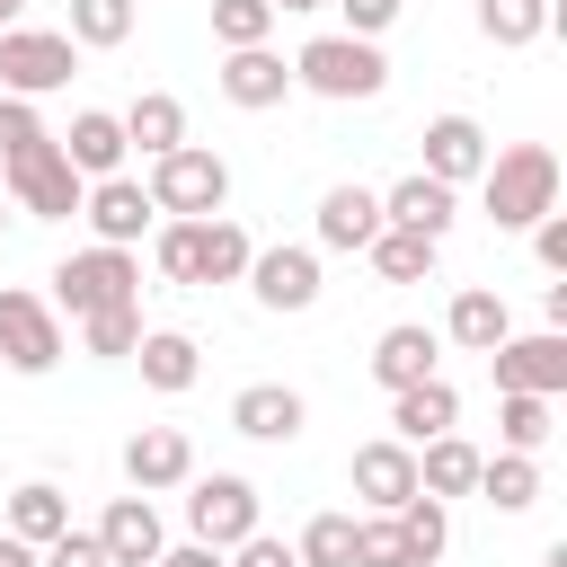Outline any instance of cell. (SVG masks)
Segmentation results:
<instances>
[{
    "mask_svg": "<svg viewBox=\"0 0 567 567\" xmlns=\"http://www.w3.org/2000/svg\"><path fill=\"white\" fill-rule=\"evenodd\" d=\"M478 204H487L496 230H532V221L558 204V151H549V142L487 151V168H478Z\"/></svg>",
    "mask_w": 567,
    "mask_h": 567,
    "instance_id": "cell-1",
    "label": "cell"
},
{
    "mask_svg": "<svg viewBox=\"0 0 567 567\" xmlns=\"http://www.w3.org/2000/svg\"><path fill=\"white\" fill-rule=\"evenodd\" d=\"M292 89L354 106V97H381V89H390V62H381L372 35H310V44L292 53Z\"/></svg>",
    "mask_w": 567,
    "mask_h": 567,
    "instance_id": "cell-2",
    "label": "cell"
},
{
    "mask_svg": "<svg viewBox=\"0 0 567 567\" xmlns=\"http://www.w3.org/2000/svg\"><path fill=\"white\" fill-rule=\"evenodd\" d=\"M151 204L168 213V221H204V213H221L230 204V159L221 151H204V142H177V151H159L151 159Z\"/></svg>",
    "mask_w": 567,
    "mask_h": 567,
    "instance_id": "cell-3",
    "label": "cell"
},
{
    "mask_svg": "<svg viewBox=\"0 0 567 567\" xmlns=\"http://www.w3.org/2000/svg\"><path fill=\"white\" fill-rule=\"evenodd\" d=\"M0 177H9V195H18L35 221H71V213H80V195H89V177L62 159V142H53V133H35L27 151H9V159H0Z\"/></svg>",
    "mask_w": 567,
    "mask_h": 567,
    "instance_id": "cell-4",
    "label": "cell"
},
{
    "mask_svg": "<svg viewBox=\"0 0 567 567\" xmlns=\"http://www.w3.org/2000/svg\"><path fill=\"white\" fill-rule=\"evenodd\" d=\"M53 301L71 310V319H89V310H115V301H142V266H133V248H80V257H62L53 266Z\"/></svg>",
    "mask_w": 567,
    "mask_h": 567,
    "instance_id": "cell-5",
    "label": "cell"
},
{
    "mask_svg": "<svg viewBox=\"0 0 567 567\" xmlns=\"http://www.w3.org/2000/svg\"><path fill=\"white\" fill-rule=\"evenodd\" d=\"M71 71H80L71 35H53V27H0V89L9 97H53V89H71Z\"/></svg>",
    "mask_w": 567,
    "mask_h": 567,
    "instance_id": "cell-6",
    "label": "cell"
},
{
    "mask_svg": "<svg viewBox=\"0 0 567 567\" xmlns=\"http://www.w3.org/2000/svg\"><path fill=\"white\" fill-rule=\"evenodd\" d=\"M0 363H9V372H27V381L62 363V319H53V301H44V292L0 284Z\"/></svg>",
    "mask_w": 567,
    "mask_h": 567,
    "instance_id": "cell-7",
    "label": "cell"
},
{
    "mask_svg": "<svg viewBox=\"0 0 567 567\" xmlns=\"http://www.w3.org/2000/svg\"><path fill=\"white\" fill-rule=\"evenodd\" d=\"M487 372H496V390H540V399H558V390H567V328L496 337V346H487Z\"/></svg>",
    "mask_w": 567,
    "mask_h": 567,
    "instance_id": "cell-8",
    "label": "cell"
},
{
    "mask_svg": "<svg viewBox=\"0 0 567 567\" xmlns=\"http://www.w3.org/2000/svg\"><path fill=\"white\" fill-rule=\"evenodd\" d=\"M186 532H195V540H213V549H239V540L257 532V487H248V478H230V470L195 478V496H186Z\"/></svg>",
    "mask_w": 567,
    "mask_h": 567,
    "instance_id": "cell-9",
    "label": "cell"
},
{
    "mask_svg": "<svg viewBox=\"0 0 567 567\" xmlns=\"http://www.w3.org/2000/svg\"><path fill=\"white\" fill-rule=\"evenodd\" d=\"M80 213H89V230H97L106 248H133V239L151 230V213H159V204H151V186H142V177H124V168H115V177H97V186L80 195Z\"/></svg>",
    "mask_w": 567,
    "mask_h": 567,
    "instance_id": "cell-10",
    "label": "cell"
},
{
    "mask_svg": "<svg viewBox=\"0 0 567 567\" xmlns=\"http://www.w3.org/2000/svg\"><path fill=\"white\" fill-rule=\"evenodd\" d=\"M248 230L230 221V213H204V221H186V284H239L248 275Z\"/></svg>",
    "mask_w": 567,
    "mask_h": 567,
    "instance_id": "cell-11",
    "label": "cell"
},
{
    "mask_svg": "<svg viewBox=\"0 0 567 567\" xmlns=\"http://www.w3.org/2000/svg\"><path fill=\"white\" fill-rule=\"evenodd\" d=\"M248 292L266 310H310L319 301V248H257L248 257Z\"/></svg>",
    "mask_w": 567,
    "mask_h": 567,
    "instance_id": "cell-12",
    "label": "cell"
},
{
    "mask_svg": "<svg viewBox=\"0 0 567 567\" xmlns=\"http://www.w3.org/2000/svg\"><path fill=\"white\" fill-rule=\"evenodd\" d=\"M354 496H363L372 514H399V505L416 496V443H399V434L363 443V452H354Z\"/></svg>",
    "mask_w": 567,
    "mask_h": 567,
    "instance_id": "cell-13",
    "label": "cell"
},
{
    "mask_svg": "<svg viewBox=\"0 0 567 567\" xmlns=\"http://www.w3.org/2000/svg\"><path fill=\"white\" fill-rule=\"evenodd\" d=\"M124 478H133L142 496H159V487H186V478H195V443H186L177 425H142V434L124 443Z\"/></svg>",
    "mask_w": 567,
    "mask_h": 567,
    "instance_id": "cell-14",
    "label": "cell"
},
{
    "mask_svg": "<svg viewBox=\"0 0 567 567\" xmlns=\"http://www.w3.org/2000/svg\"><path fill=\"white\" fill-rule=\"evenodd\" d=\"M97 549H106V567H151V558L168 549V532H159V514H151V496H142V487L106 505V523H97Z\"/></svg>",
    "mask_w": 567,
    "mask_h": 567,
    "instance_id": "cell-15",
    "label": "cell"
},
{
    "mask_svg": "<svg viewBox=\"0 0 567 567\" xmlns=\"http://www.w3.org/2000/svg\"><path fill=\"white\" fill-rule=\"evenodd\" d=\"M221 97L248 106V115H257V106H284V97H292V62H284L275 44H239V53L221 62Z\"/></svg>",
    "mask_w": 567,
    "mask_h": 567,
    "instance_id": "cell-16",
    "label": "cell"
},
{
    "mask_svg": "<svg viewBox=\"0 0 567 567\" xmlns=\"http://www.w3.org/2000/svg\"><path fill=\"white\" fill-rule=\"evenodd\" d=\"M301 390H284V381H248L239 399H230V425L248 434V443H292L301 434Z\"/></svg>",
    "mask_w": 567,
    "mask_h": 567,
    "instance_id": "cell-17",
    "label": "cell"
},
{
    "mask_svg": "<svg viewBox=\"0 0 567 567\" xmlns=\"http://www.w3.org/2000/svg\"><path fill=\"white\" fill-rule=\"evenodd\" d=\"M478 168H487V133H478L470 115H434V124H425V177L470 186Z\"/></svg>",
    "mask_w": 567,
    "mask_h": 567,
    "instance_id": "cell-18",
    "label": "cell"
},
{
    "mask_svg": "<svg viewBox=\"0 0 567 567\" xmlns=\"http://www.w3.org/2000/svg\"><path fill=\"white\" fill-rule=\"evenodd\" d=\"M452 416H461V390H452L443 372H425V381H408V390H390V425H399V443H425V434H452Z\"/></svg>",
    "mask_w": 567,
    "mask_h": 567,
    "instance_id": "cell-19",
    "label": "cell"
},
{
    "mask_svg": "<svg viewBox=\"0 0 567 567\" xmlns=\"http://www.w3.org/2000/svg\"><path fill=\"white\" fill-rule=\"evenodd\" d=\"M133 363H142V381L151 390H195V372H204V346L186 337V328H142V346H133Z\"/></svg>",
    "mask_w": 567,
    "mask_h": 567,
    "instance_id": "cell-20",
    "label": "cell"
},
{
    "mask_svg": "<svg viewBox=\"0 0 567 567\" xmlns=\"http://www.w3.org/2000/svg\"><path fill=\"white\" fill-rule=\"evenodd\" d=\"M53 142H62V159H71L80 177H115V168H124V151H133V142H124V124H115V115H97V106H89V115H71V133H53Z\"/></svg>",
    "mask_w": 567,
    "mask_h": 567,
    "instance_id": "cell-21",
    "label": "cell"
},
{
    "mask_svg": "<svg viewBox=\"0 0 567 567\" xmlns=\"http://www.w3.org/2000/svg\"><path fill=\"white\" fill-rule=\"evenodd\" d=\"M381 221H399V230H425V239H443V230H452V186L416 168V177H399V186L381 195Z\"/></svg>",
    "mask_w": 567,
    "mask_h": 567,
    "instance_id": "cell-22",
    "label": "cell"
},
{
    "mask_svg": "<svg viewBox=\"0 0 567 567\" xmlns=\"http://www.w3.org/2000/svg\"><path fill=\"white\" fill-rule=\"evenodd\" d=\"M372 230H381L372 186H328L319 195V248H372Z\"/></svg>",
    "mask_w": 567,
    "mask_h": 567,
    "instance_id": "cell-23",
    "label": "cell"
},
{
    "mask_svg": "<svg viewBox=\"0 0 567 567\" xmlns=\"http://www.w3.org/2000/svg\"><path fill=\"white\" fill-rule=\"evenodd\" d=\"M443 337H452V346H470V354H487L496 337H514V310H505V292H487V284H461V292H452V319H443Z\"/></svg>",
    "mask_w": 567,
    "mask_h": 567,
    "instance_id": "cell-24",
    "label": "cell"
},
{
    "mask_svg": "<svg viewBox=\"0 0 567 567\" xmlns=\"http://www.w3.org/2000/svg\"><path fill=\"white\" fill-rule=\"evenodd\" d=\"M434 354H443V337L399 319V328H381V346H372V381H381V390H408V381L434 372Z\"/></svg>",
    "mask_w": 567,
    "mask_h": 567,
    "instance_id": "cell-25",
    "label": "cell"
},
{
    "mask_svg": "<svg viewBox=\"0 0 567 567\" xmlns=\"http://www.w3.org/2000/svg\"><path fill=\"white\" fill-rule=\"evenodd\" d=\"M115 124H124V142H133L142 159H159V151H177V142H186V106H177L168 89H142Z\"/></svg>",
    "mask_w": 567,
    "mask_h": 567,
    "instance_id": "cell-26",
    "label": "cell"
},
{
    "mask_svg": "<svg viewBox=\"0 0 567 567\" xmlns=\"http://www.w3.org/2000/svg\"><path fill=\"white\" fill-rule=\"evenodd\" d=\"M478 443H461V434H425V452H416V487L425 496H470L478 487Z\"/></svg>",
    "mask_w": 567,
    "mask_h": 567,
    "instance_id": "cell-27",
    "label": "cell"
},
{
    "mask_svg": "<svg viewBox=\"0 0 567 567\" xmlns=\"http://www.w3.org/2000/svg\"><path fill=\"white\" fill-rule=\"evenodd\" d=\"M470 496H487L496 514H532L540 505V452H496V461H478V487Z\"/></svg>",
    "mask_w": 567,
    "mask_h": 567,
    "instance_id": "cell-28",
    "label": "cell"
},
{
    "mask_svg": "<svg viewBox=\"0 0 567 567\" xmlns=\"http://www.w3.org/2000/svg\"><path fill=\"white\" fill-rule=\"evenodd\" d=\"M434 248H443V239H425V230H399V221H381L363 257H372V266H381L390 284H425V275H434Z\"/></svg>",
    "mask_w": 567,
    "mask_h": 567,
    "instance_id": "cell-29",
    "label": "cell"
},
{
    "mask_svg": "<svg viewBox=\"0 0 567 567\" xmlns=\"http://www.w3.org/2000/svg\"><path fill=\"white\" fill-rule=\"evenodd\" d=\"M9 532H18L27 549H44L53 532H71V505H62V487H53V478H27V487L9 496Z\"/></svg>",
    "mask_w": 567,
    "mask_h": 567,
    "instance_id": "cell-30",
    "label": "cell"
},
{
    "mask_svg": "<svg viewBox=\"0 0 567 567\" xmlns=\"http://www.w3.org/2000/svg\"><path fill=\"white\" fill-rule=\"evenodd\" d=\"M496 434H505V452H540L558 425H549V399L540 390H496Z\"/></svg>",
    "mask_w": 567,
    "mask_h": 567,
    "instance_id": "cell-31",
    "label": "cell"
},
{
    "mask_svg": "<svg viewBox=\"0 0 567 567\" xmlns=\"http://www.w3.org/2000/svg\"><path fill=\"white\" fill-rule=\"evenodd\" d=\"M478 35L487 44H540L549 35V0H478Z\"/></svg>",
    "mask_w": 567,
    "mask_h": 567,
    "instance_id": "cell-32",
    "label": "cell"
},
{
    "mask_svg": "<svg viewBox=\"0 0 567 567\" xmlns=\"http://www.w3.org/2000/svg\"><path fill=\"white\" fill-rule=\"evenodd\" d=\"M399 532H408V558H416V567H434V558H443V540H452L443 496H425V487H416V496L399 505Z\"/></svg>",
    "mask_w": 567,
    "mask_h": 567,
    "instance_id": "cell-33",
    "label": "cell"
},
{
    "mask_svg": "<svg viewBox=\"0 0 567 567\" xmlns=\"http://www.w3.org/2000/svg\"><path fill=\"white\" fill-rule=\"evenodd\" d=\"M301 567H354V514H310L301 540H292Z\"/></svg>",
    "mask_w": 567,
    "mask_h": 567,
    "instance_id": "cell-34",
    "label": "cell"
},
{
    "mask_svg": "<svg viewBox=\"0 0 567 567\" xmlns=\"http://www.w3.org/2000/svg\"><path fill=\"white\" fill-rule=\"evenodd\" d=\"M80 337H89V354H106V363H124V354L142 346V301H115V310H89V319H80Z\"/></svg>",
    "mask_w": 567,
    "mask_h": 567,
    "instance_id": "cell-35",
    "label": "cell"
},
{
    "mask_svg": "<svg viewBox=\"0 0 567 567\" xmlns=\"http://www.w3.org/2000/svg\"><path fill=\"white\" fill-rule=\"evenodd\" d=\"M133 35V0H71V44H124Z\"/></svg>",
    "mask_w": 567,
    "mask_h": 567,
    "instance_id": "cell-36",
    "label": "cell"
},
{
    "mask_svg": "<svg viewBox=\"0 0 567 567\" xmlns=\"http://www.w3.org/2000/svg\"><path fill=\"white\" fill-rule=\"evenodd\" d=\"M213 35L239 53V44H266L275 35V9L266 0H213Z\"/></svg>",
    "mask_w": 567,
    "mask_h": 567,
    "instance_id": "cell-37",
    "label": "cell"
},
{
    "mask_svg": "<svg viewBox=\"0 0 567 567\" xmlns=\"http://www.w3.org/2000/svg\"><path fill=\"white\" fill-rule=\"evenodd\" d=\"M354 567H416V558H408V532H399V514H372V523H354Z\"/></svg>",
    "mask_w": 567,
    "mask_h": 567,
    "instance_id": "cell-38",
    "label": "cell"
},
{
    "mask_svg": "<svg viewBox=\"0 0 567 567\" xmlns=\"http://www.w3.org/2000/svg\"><path fill=\"white\" fill-rule=\"evenodd\" d=\"M35 133H44V115H35V97H9V89H0V159H9V151H27Z\"/></svg>",
    "mask_w": 567,
    "mask_h": 567,
    "instance_id": "cell-39",
    "label": "cell"
},
{
    "mask_svg": "<svg viewBox=\"0 0 567 567\" xmlns=\"http://www.w3.org/2000/svg\"><path fill=\"white\" fill-rule=\"evenodd\" d=\"M35 567H106V549H97V532H53Z\"/></svg>",
    "mask_w": 567,
    "mask_h": 567,
    "instance_id": "cell-40",
    "label": "cell"
},
{
    "mask_svg": "<svg viewBox=\"0 0 567 567\" xmlns=\"http://www.w3.org/2000/svg\"><path fill=\"white\" fill-rule=\"evenodd\" d=\"M532 248H540V266H549V275H567V213H558V204L532 221Z\"/></svg>",
    "mask_w": 567,
    "mask_h": 567,
    "instance_id": "cell-41",
    "label": "cell"
},
{
    "mask_svg": "<svg viewBox=\"0 0 567 567\" xmlns=\"http://www.w3.org/2000/svg\"><path fill=\"white\" fill-rule=\"evenodd\" d=\"M230 567H301V558H292V540H275V532H248V540L230 549Z\"/></svg>",
    "mask_w": 567,
    "mask_h": 567,
    "instance_id": "cell-42",
    "label": "cell"
},
{
    "mask_svg": "<svg viewBox=\"0 0 567 567\" xmlns=\"http://www.w3.org/2000/svg\"><path fill=\"white\" fill-rule=\"evenodd\" d=\"M337 9H346V35H381V27H390L408 0H337Z\"/></svg>",
    "mask_w": 567,
    "mask_h": 567,
    "instance_id": "cell-43",
    "label": "cell"
},
{
    "mask_svg": "<svg viewBox=\"0 0 567 567\" xmlns=\"http://www.w3.org/2000/svg\"><path fill=\"white\" fill-rule=\"evenodd\" d=\"M151 567H221V549H213V540H186V549H159Z\"/></svg>",
    "mask_w": 567,
    "mask_h": 567,
    "instance_id": "cell-44",
    "label": "cell"
},
{
    "mask_svg": "<svg viewBox=\"0 0 567 567\" xmlns=\"http://www.w3.org/2000/svg\"><path fill=\"white\" fill-rule=\"evenodd\" d=\"M0 567H35V549H27L18 532H0Z\"/></svg>",
    "mask_w": 567,
    "mask_h": 567,
    "instance_id": "cell-45",
    "label": "cell"
},
{
    "mask_svg": "<svg viewBox=\"0 0 567 567\" xmlns=\"http://www.w3.org/2000/svg\"><path fill=\"white\" fill-rule=\"evenodd\" d=\"M275 18H301V9H328V0H266Z\"/></svg>",
    "mask_w": 567,
    "mask_h": 567,
    "instance_id": "cell-46",
    "label": "cell"
},
{
    "mask_svg": "<svg viewBox=\"0 0 567 567\" xmlns=\"http://www.w3.org/2000/svg\"><path fill=\"white\" fill-rule=\"evenodd\" d=\"M540 567H567V540H558V549H549V558H540Z\"/></svg>",
    "mask_w": 567,
    "mask_h": 567,
    "instance_id": "cell-47",
    "label": "cell"
},
{
    "mask_svg": "<svg viewBox=\"0 0 567 567\" xmlns=\"http://www.w3.org/2000/svg\"><path fill=\"white\" fill-rule=\"evenodd\" d=\"M18 9H27V0H0V27H9V18H18Z\"/></svg>",
    "mask_w": 567,
    "mask_h": 567,
    "instance_id": "cell-48",
    "label": "cell"
}]
</instances>
